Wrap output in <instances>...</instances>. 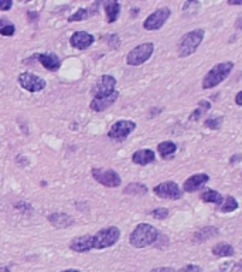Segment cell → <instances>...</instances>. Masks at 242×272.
Returning a JSON list of instances; mask_svg holds the SVG:
<instances>
[{
    "instance_id": "83f0119b",
    "label": "cell",
    "mask_w": 242,
    "mask_h": 272,
    "mask_svg": "<svg viewBox=\"0 0 242 272\" xmlns=\"http://www.w3.org/2000/svg\"><path fill=\"white\" fill-rule=\"evenodd\" d=\"M221 125H222V116L208 118V119L204 122V126H205V128H210V129H220Z\"/></svg>"
},
{
    "instance_id": "d6a6232c",
    "label": "cell",
    "mask_w": 242,
    "mask_h": 272,
    "mask_svg": "<svg viewBox=\"0 0 242 272\" xmlns=\"http://www.w3.org/2000/svg\"><path fill=\"white\" fill-rule=\"evenodd\" d=\"M108 41H109V44L112 45V48H116V47H119V37H118V34H112L110 37H108Z\"/></svg>"
},
{
    "instance_id": "9a60e30c",
    "label": "cell",
    "mask_w": 242,
    "mask_h": 272,
    "mask_svg": "<svg viewBox=\"0 0 242 272\" xmlns=\"http://www.w3.org/2000/svg\"><path fill=\"white\" fill-rule=\"evenodd\" d=\"M36 58L47 71L55 72L61 67V58L55 53H41V54L36 55Z\"/></svg>"
},
{
    "instance_id": "7c38bea8",
    "label": "cell",
    "mask_w": 242,
    "mask_h": 272,
    "mask_svg": "<svg viewBox=\"0 0 242 272\" xmlns=\"http://www.w3.org/2000/svg\"><path fill=\"white\" fill-rule=\"evenodd\" d=\"M95 41V37L92 34L87 33V31H75L71 37H69V44L71 47L77 48V50H87L89 45H92Z\"/></svg>"
},
{
    "instance_id": "ffe728a7",
    "label": "cell",
    "mask_w": 242,
    "mask_h": 272,
    "mask_svg": "<svg viewBox=\"0 0 242 272\" xmlns=\"http://www.w3.org/2000/svg\"><path fill=\"white\" fill-rule=\"evenodd\" d=\"M48 220H50V223L53 224L54 227H57V228H67L69 227L72 223H74V220L69 217L68 214H60V213H55V214H51V216H48Z\"/></svg>"
},
{
    "instance_id": "603a6c76",
    "label": "cell",
    "mask_w": 242,
    "mask_h": 272,
    "mask_svg": "<svg viewBox=\"0 0 242 272\" xmlns=\"http://www.w3.org/2000/svg\"><path fill=\"white\" fill-rule=\"evenodd\" d=\"M200 197H201V200L204 202V203H214V204H218V205H221L222 199H224L218 191L213 190V189L204 190L201 194H200Z\"/></svg>"
},
{
    "instance_id": "3957f363",
    "label": "cell",
    "mask_w": 242,
    "mask_h": 272,
    "mask_svg": "<svg viewBox=\"0 0 242 272\" xmlns=\"http://www.w3.org/2000/svg\"><path fill=\"white\" fill-rule=\"evenodd\" d=\"M204 34L205 33H204L202 28H196V30L187 33V34H184L181 37L180 43H178V48H177L178 57L186 58V57L194 54L197 51V48L200 47L202 40H204Z\"/></svg>"
},
{
    "instance_id": "30bf717a",
    "label": "cell",
    "mask_w": 242,
    "mask_h": 272,
    "mask_svg": "<svg viewBox=\"0 0 242 272\" xmlns=\"http://www.w3.org/2000/svg\"><path fill=\"white\" fill-rule=\"evenodd\" d=\"M153 191L157 197L167 199V200H178L183 196L178 184L176 181H172V180H167V181H163L160 184H157L153 189Z\"/></svg>"
},
{
    "instance_id": "f546056e",
    "label": "cell",
    "mask_w": 242,
    "mask_h": 272,
    "mask_svg": "<svg viewBox=\"0 0 242 272\" xmlns=\"http://www.w3.org/2000/svg\"><path fill=\"white\" fill-rule=\"evenodd\" d=\"M14 33H16V27H14V24H12V23L0 30V36H6V37H12Z\"/></svg>"
},
{
    "instance_id": "d590c367",
    "label": "cell",
    "mask_w": 242,
    "mask_h": 272,
    "mask_svg": "<svg viewBox=\"0 0 242 272\" xmlns=\"http://www.w3.org/2000/svg\"><path fill=\"white\" fill-rule=\"evenodd\" d=\"M240 160H241V155H235V156L231 158L229 163H235V162H240Z\"/></svg>"
},
{
    "instance_id": "8fae6325",
    "label": "cell",
    "mask_w": 242,
    "mask_h": 272,
    "mask_svg": "<svg viewBox=\"0 0 242 272\" xmlns=\"http://www.w3.org/2000/svg\"><path fill=\"white\" fill-rule=\"evenodd\" d=\"M136 129V123L133 121H128V119H121L118 122H115L109 132H108V136L110 139H125L126 136H129L132 132Z\"/></svg>"
},
{
    "instance_id": "d4e9b609",
    "label": "cell",
    "mask_w": 242,
    "mask_h": 272,
    "mask_svg": "<svg viewBox=\"0 0 242 272\" xmlns=\"http://www.w3.org/2000/svg\"><path fill=\"white\" fill-rule=\"evenodd\" d=\"M237 208H238V202H237V199L232 197V196L224 197V199H222V203L220 205V210H221L222 213H232V211H235Z\"/></svg>"
},
{
    "instance_id": "4dcf8cb0",
    "label": "cell",
    "mask_w": 242,
    "mask_h": 272,
    "mask_svg": "<svg viewBox=\"0 0 242 272\" xmlns=\"http://www.w3.org/2000/svg\"><path fill=\"white\" fill-rule=\"evenodd\" d=\"M176 272H202V270L201 267H198V265H193V264H190V265L183 267L180 271H176Z\"/></svg>"
},
{
    "instance_id": "e575fe53",
    "label": "cell",
    "mask_w": 242,
    "mask_h": 272,
    "mask_svg": "<svg viewBox=\"0 0 242 272\" xmlns=\"http://www.w3.org/2000/svg\"><path fill=\"white\" fill-rule=\"evenodd\" d=\"M10 24V22L7 20V19H3V17H0V30L3 27H6V26H9Z\"/></svg>"
},
{
    "instance_id": "ba28073f",
    "label": "cell",
    "mask_w": 242,
    "mask_h": 272,
    "mask_svg": "<svg viewBox=\"0 0 242 272\" xmlns=\"http://www.w3.org/2000/svg\"><path fill=\"white\" fill-rule=\"evenodd\" d=\"M170 9L169 7H161V9H157L156 12H153L152 14H149L146 17V20L143 22V27L145 30H149V31H154V30H159L164 26V23L169 20L170 17Z\"/></svg>"
},
{
    "instance_id": "f1b7e54d",
    "label": "cell",
    "mask_w": 242,
    "mask_h": 272,
    "mask_svg": "<svg viewBox=\"0 0 242 272\" xmlns=\"http://www.w3.org/2000/svg\"><path fill=\"white\" fill-rule=\"evenodd\" d=\"M152 216L156 218V220H164V218L169 217V210L164 208V207H159V208H154L152 211Z\"/></svg>"
},
{
    "instance_id": "d6986e66",
    "label": "cell",
    "mask_w": 242,
    "mask_h": 272,
    "mask_svg": "<svg viewBox=\"0 0 242 272\" xmlns=\"http://www.w3.org/2000/svg\"><path fill=\"white\" fill-rule=\"evenodd\" d=\"M220 231L215 228V227H202L200 228L197 232H194V235H193V241L194 243H204V241H207V240H210V238H213L215 235H218Z\"/></svg>"
},
{
    "instance_id": "8992f818",
    "label": "cell",
    "mask_w": 242,
    "mask_h": 272,
    "mask_svg": "<svg viewBox=\"0 0 242 272\" xmlns=\"http://www.w3.org/2000/svg\"><path fill=\"white\" fill-rule=\"evenodd\" d=\"M92 177L98 183H101L102 186L107 187H118L121 186V176L113 170V169H99V167H94L91 170Z\"/></svg>"
},
{
    "instance_id": "44dd1931",
    "label": "cell",
    "mask_w": 242,
    "mask_h": 272,
    "mask_svg": "<svg viewBox=\"0 0 242 272\" xmlns=\"http://www.w3.org/2000/svg\"><path fill=\"white\" fill-rule=\"evenodd\" d=\"M157 152L163 159H172L177 152V145L175 142H170V140H164L157 145Z\"/></svg>"
},
{
    "instance_id": "1f68e13d",
    "label": "cell",
    "mask_w": 242,
    "mask_h": 272,
    "mask_svg": "<svg viewBox=\"0 0 242 272\" xmlns=\"http://www.w3.org/2000/svg\"><path fill=\"white\" fill-rule=\"evenodd\" d=\"M12 6H13V1L12 0H0V10L7 12V10L12 9Z\"/></svg>"
},
{
    "instance_id": "5b68a950",
    "label": "cell",
    "mask_w": 242,
    "mask_h": 272,
    "mask_svg": "<svg viewBox=\"0 0 242 272\" xmlns=\"http://www.w3.org/2000/svg\"><path fill=\"white\" fill-rule=\"evenodd\" d=\"M154 53V44L153 43H142L139 45H136L133 50L129 51V54L126 55V63L128 66H140L143 63H146L149 58Z\"/></svg>"
},
{
    "instance_id": "52a82bcc",
    "label": "cell",
    "mask_w": 242,
    "mask_h": 272,
    "mask_svg": "<svg viewBox=\"0 0 242 272\" xmlns=\"http://www.w3.org/2000/svg\"><path fill=\"white\" fill-rule=\"evenodd\" d=\"M116 91V80L112 75H102L92 88L94 99H101Z\"/></svg>"
},
{
    "instance_id": "8d00e7d4",
    "label": "cell",
    "mask_w": 242,
    "mask_h": 272,
    "mask_svg": "<svg viewBox=\"0 0 242 272\" xmlns=\"http://www.w3.org/2000/svg\"><path fill=\"white\" fill-rule=\"evenodd\" d=\"M241 96H242V92H238V94H237V96H235V102H237V105H238V107H241V105H242Z\"/></svg>"
},
{
    "instance_id": "74e56055",
    "label": "cell",
    "mask_w": 242,
    "mask_h": 272,
    "mask_svg": "<svg viewBox=\"0 0 242 272\" xmlns=\"http://www.w3.org/2000/svg\"><path fill=\"white\" fill-rule=\"evenodd\" d=\"M228 4H234V6H240V4H242V1H228Z\"/></svg>"
},
{
    "instance_id": "9c48e42d",
    "label": "cell",
    "mask_w": 242,
    "mask_h": 272,
    "mask_svg": "<svg viewBox=\"0 0 242 272\" xmlns=\"http://www.w3.org/2000/svg\"><path fill=\"white\" fill-rule=\"evenodd\" d=\"M17 81L20 84V87L28 92H40L45 88V81L41 77L33 72H27V71L19 75Z\"/></svg>"
},
{
    "instance_id": "2e32d148",
    "label": "cell",
    "mask_w": 242,
    "mask_h": 272,
    "mask_svg": "<svg viewBox=\"0 0 242 272\" xmlns=\"http://www.w3.org/2000/svg\"><path fill=\"white\" fill-rule=\"evenodd\" d=\"M118 98H119V92H118V90H116L113 94L105 96V98H101V99H92L91 104H89V108L92 109V111H95V112H102V111H105L107 108H109L110 105H113L115 101H116Z\"/></svg>"
},
{
    "instance_id": "cb8c5ba5",
    "label": "cell",
    "mask_w": 242,
    "mask_h": 272,
    "mask_svg": "<svg viewBox=\"0 0 242 272\" xmlns=\"http://www.w3.org/2000/svg\"><path fill=\"white\" fill-rule=\"evenodd\" d=\"M210 109H211V104H210L208 101H204V99H202V101L198 102V108L194 109L193 113L190 115V121H198L202 116V113L208 112Z\"/></svg>"
},
{
    "instance_id": "ac0fdd59",
    "label": "cell",
    "mask_w": 242,
    "mask_h": 272,
    "mask_svg": "<svg viewBox=\"0 0 242 272\" xmlns=\"http://www.w3.org/2000/svg\"><path fill=\"white\" fill-rule=\"evenodd\" d=\"M104 7H105L108 23H115L121 14V3L119 1H105Z\"/></svg>"
},
{
    "instance_id": "e0dca14e",
    "label": "cell",
    "mask_w": 242,
    "mask_h": 272,
    "mask_svg": "<svg viewBox=\"0 0 242 272\" xmlns=\"http://www.w3.org/2000/svg\"><path fill=\"white\" fill-rule=\"evenodd\" d=\"M154 158H156V155L152 149H140L136 150L132 155V162L134 164H139V166H146L149 163H153Z\"/></svg>"
},
{
    "instance_id": "f35d334b",
    "label": "cell",
    "mask_w": 242,
    "mask_h": 272,
    "mask_svg": "<svg viewBox=\"0 0 242 272\" xmlns=\"http://www.w3.org/2000/svg\"><path fill=\"white\" fill-rule=\"evenodd\" d=\"M61 272H81V271H78V270H64V271Z\"/></svg>"
},
{
    "instance_id": "6da1fadb",
    "label": "cell",
    "mask_w": 242,
    "mask_h": 272,
    "mask_svg": "<svg viewBox=\"0 0 242 272\" xmlns=\"http://www.w3.org/2000/svg\"><path fill=\"white\" fill-rule=\"evenodd\" d=\"M159 238V231L148 223H140L134 227L129 237V243L134 248H145L154 244Z\"/></svg>"
},
{
    "instance_id": "277c9868",
    "label": "cell",
    "mask_w": 242,
    "mask_h": 272,
    "mask_svg": "<svg viewBox=\"0 0 242 272\" xmlns=\"http://www.w3.org/2000/svg\"><path fill=\"white\" fill-rule=\"evenodd\" d=\"M121 238V230L115 226L102 228L92 235L94 240V249H105L108 247L115 245Z\"/></svg>"
},
{
    "instance_id": "7402d4cb",
    "label": "cell",
    "mask_w": 242,
    "mask_h": 272,
    "mask_svg": "<svg viewBox=\"0 0 242 272\" xmlns=\"http://www.w3.org/2000/svg\"><path fill=\"white\" fill-rule=\"evenodd\" d=\"M215 257H232L235 254V249L228 243H218L211 248Z\"/></svg>"
},
{
    "instance_id": "5bb4252c",
    "label": "cell",
    "mask_w": 242,
    "mask_h": 272,
    "mask_svg": "<svg viewBox=\"0 0 242 272\" xmlns=\"http://www.w3.org/2000/svg\"><path fill=\"white\" fill-rule=\"evenodd\" d=\"M208 181H210V176L207 173H197V175L188 177L183 184V189L186 193H193V191L200 190Z\"/></svg>"
},
{
    "instance_id": "4316f807",
    "label": "cell",
    "mask_w": 242,
    "mask_h": 272,
    "mask_svg": "<svg viewBox=\"0 0 242 272\" xmlns=\"http://www.w3.org/2000/svg\"><path fill=\"white\" fill-rule=\"evenodd\" d=\"M89 17V13H88V9H78L74 14H71L68 17V22H81V20H85Z\"/></svg>"
},
{
    "instance_id": "836d02e7",
    "label": "cell",
    "mask_w": 242,
    "mask_h": 272,
    "mask_svg": "<svg viewBox=\"0 0 242 272\" xmlns=\"http://www.w3.org/2000/svg\"><path fill=\"white\" fill-rule=\"evenodd\" d=\"M149 272H176L175 268H170V267H161V268H154Z\"/></svg>"
},
{
    "instance_id": "484cf974",
    "label": "cell",
    "mask_w": 242,
    "mask_h": 272,
    "mask_svg": "<svg viewBox=\"0 0 242 272\" xmlns=\"http://www.w3.org/2000/svg\"><path fill=\"white\" fill-rule=\"evenodd\" d=\"M123 193L125 194H145V193H148V187L140 183H131L129 186L125 187Z\"/></svg>"
},
{
    "instance_id": "4fadbf2b",
    "label": "cell",
    "mask_w": 242,
    "mask_h": 272,
    "mask_svg": "<svg viewBox=\"0 0 242 272\" xmlns=\"http://www.w3.org/2000/svg\"><path fill=\"white\" fill-rule=\"evenodd\" d=\"M69 249L75 252H89L94 249V240L92 235H81L75 237L69 241Z\"/></svg>"
},
{
    "instance_id": "7a4b0ae2",
    "label": "cell",
    "mask_w": 242,
    "mask_h": 272,
    "mask_svg": "<svg viewBox=\"0 0 242 272\" xmlns=\"http://www.w3.org/2000/svg\"><path fill=\"white\" fill-rule=\"evenodd\" d=\"M234 69V63L232 61H225V63H220L211 68L205 77L202 78V88L204 90H211L215 88L217 85H220L221 82H224L229 77V74Z\"/></svg>"
}]
</instances>
